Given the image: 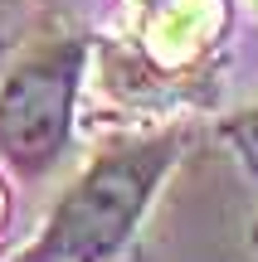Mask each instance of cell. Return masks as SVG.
Listing matches in <instances>:
<instances>
[{"instance_id":"obj_1","label":"cell","mask_w":258,"mask_h":262,"mask_svg":"<svg viewBox=\"0 0 258 262\" xmlns=\"http://www.w3.org/2000/svg\"><path fill=\"white\" fill-rule=\"evenodd\" d=\"M181 136H156L142 146L103 150L83 175L68 185L49 219L44 238L29 248V262H97L107 257L132 224L142 219L156 180L171 170Z\"/></svg>"},{"instance_id":"obj_2","label":"cell","mask_w":258,"mask_h":262,"mask_svg":"<svg viewBox=\"0 0 258 262\" xmlns=\"http://www.w3.org/2000/svg\"><path fill=\"white\" fill-rule=\"evenodd\" d=\"M78 68L83 44L54 39L34 49L19 68H10V78L0 83V150L19 170H44L64 150Z\"/></svg>"},{"instance_id":"obj_3","label":"cell","mask_w":258,"mask_h":262,"mask_svg":"<svg viewBox=\"0 0 258 262\" xmlns=\"http://www.w3.org/2000/svg\"><path fill=\"white\" fill-rule=\"evenodd\" d=\"M220 29V0H142L136 34L156 68H181Z\"/></svg>"},{"instance_id":"obj_4","label":"cell","mask_w":258,"mask_h":262,"mask_svg":"<svg viewBox=\"0 0 258 262\" xmlns=\"http://www.w3.org/2000/svg\"><path fill=\"white\" fill-rule=\"evenodd\" d=\"M234 136H239V146L258 160V107H253V112H244L239 122H234Z\"/></svg>"}]
</instances>
